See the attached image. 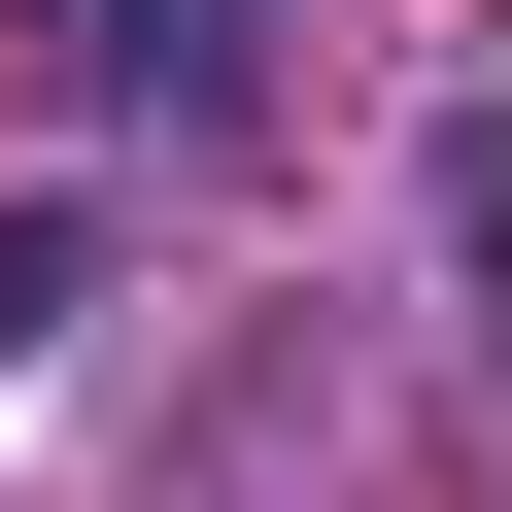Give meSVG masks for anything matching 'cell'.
Instances as JSON below:
<instances>
[{
    "mask_svg": "<svg viewBox=\"0 0 512 512\" xmlns=\"http://www.w3.org/2000/svg\"><path fill=\"white\" fill-rule=\"evenodd\" d=\"M0 35H35V69H69V103H171V137H205V103H239V0H0Z\"/></svg>",
    "mask_w": 512,
    "mask_h": 512,
    "instance_id": "1",
    "label": "cell"
},
{
    "mask_svg": "<svg viewBox=\"0 0 512 512\" xmlns=\"http://www.w3.org/2000/svg\"><path fill=\"white\" fill-rule=\"evenodd\" d=\"M103 308V205H0V342H69Z\"/></svg>",
    "mask_w": 512,
    "mask_h": 512,
    "instance_id": "2",
    "label": "cell"
}]
</instances>
